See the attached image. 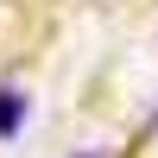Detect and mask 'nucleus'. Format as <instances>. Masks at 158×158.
<instances>
[{
  "instance_id": "f257e3e1",
  "label": "nucleus",
  "mask_w": 158,
  "mask_h": 158,
  "mask_svg": "<svg viewBox=\"0 0 158 158\" xmlns=\"http://www.w3.org/2000/svg\"><path fill=\"white\" fill-rule=\"evenodd\" d=\"M19 120H25V95L19 89H0V139L19 133Z\"/></svg>"
}]
</instances>
